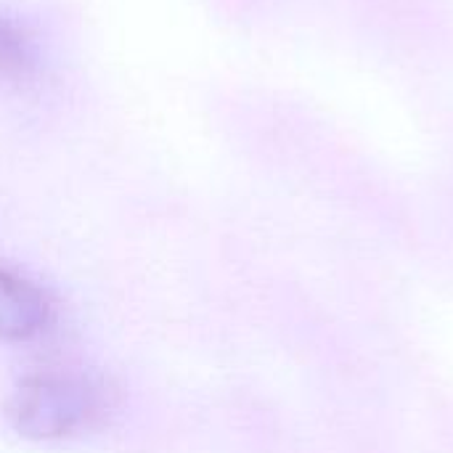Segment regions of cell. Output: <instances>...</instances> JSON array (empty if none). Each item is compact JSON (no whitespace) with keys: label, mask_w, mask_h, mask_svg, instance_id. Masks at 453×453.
Here are the masks:
<instances>
[{"label":"cell","mask_w":453,"mask_h":453,"mask_svg":"<svg viewBox=\"0 0 453 453\" xmlns=\"http://www.w3.org/2000/svg\"><path fill=\"white\" fill-rule=\"evenodd\" d=\"M3 414L8 427L24 441H64L90 427L101 414V393L80 374H32L11 390Z\"/></svg>","instance_id":"obj_1"},{"label":"cell","mask_w":453,"mask_h":453,"mask_svg":"<svg viewBox=\"0 0 453 453\" xmlns=\"http://www.w3.org/2000/svg\"><path fill=\"white\" fill-rule=\"evenodd\" d=\"M48 56L37 29L19 13L0 8V85L16 93L45 80Z\"/></svg>","instance_id":"obj_3"},{"label":"cell","mask_w":453,"mask_h":453,"mask_svg":"<svg viewBox=\"0 0 453 453\" xmlns=\"http://www.w3.org/2000/svg\"><path fill=\"white\" fill-rule=\"evenodd\" d=\"M53 303L32 279L0 265V342H29L48 332Z\"/></svg>","instance_id":"obj_2"}]
</instances>
